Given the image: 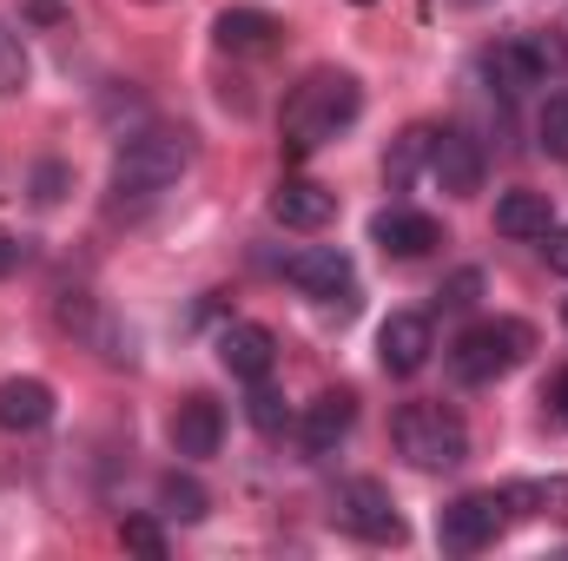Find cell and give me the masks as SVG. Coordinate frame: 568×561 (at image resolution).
<instances>
[{
  "instance_id": "obj_1",
  "label": "cell",
  "mask_w": 568,
  "mask_h": 561,
  "mask_svg": "<svg viewBox=\"0 0 568 561\" xmlns=\"http://www.w3.org/2000/svg\"><path fill=\"white\" fill-rule=\"evenodd\" d=\"M357 113H364V86H357L351 73L317 67V73H311V80H297V86H291V100H284V152H291V159L317 152L324 140H337Z\"/></svg>"
},
{
  "instance_id": "obj_2",
  "label": "cell",
  "mask_w": 568,
  "mask_h": 561,
  "mask_svg": "<svg viewBox=\"0 0 568 561\" xmlns=\"http://www.w3.org/2000/svg\"><path fill=\"white\" fill-rule=\"evenodd\" d=\"M529 350H536V330H529L523 317H489V324H469V330L449 344V370H456V384H496V377H509Z\"/></svg>"
},
{
  "instance_id": "obj_3",
  "label": "cell",
  "mask_w": 568,
  "mask_h": 561,
  "mask_svg": "<svg viewBox=\"0 0 568 561\" xmlns=\"http://www.w3.org/2000/svg\"><path fill=\"white\" fill-rule=\"evenodd\" d=\"M185 165H192V140L185 133H133L113 152V192H126V198L165 192V185H179Z\"/></svg>"
},
{
  "instance_id": "obj_4",
  "label": "cell",
  "mask_w": 568,
  "mask_h": 561,
  "mask_svg": "<svg viewBox=\"0 0 568 561\" xmlns=\"http://www.w3.org/2000/svg\"><path fill=\"white\" fill-rule=\"evenodd\" d=\"M390 436H397V449L417 469H456L469 456V429H463V417L449 404H404L397 422H390Z\"/></svg>"
},
{
  "instance_id": "obj_5",
  "label": "cell",
  "mask_w": 568,
  "mask_h": 561,
  "mask_svg": "<svg viewBox=\"0 0 568 561\" xmlns=\"http://www.w3.org/2000/svg\"><path fill=\"white\" fill-rule=\"evenodd\" d=\"M331 522L337 529H351L357 542H404V516H397V502H390V489L384 482H344L337 496H331Z\"/></svg>"
},
{
  "instance_id": "obj_6",
  "label": "cell",
  "mask_w": 568,
  "mask_h": 561,
  "mask_svg": "<svg viewBox=\"0 0 568 561\" xmlns=\"http://www.w3.org/2000/svg\"><path fill=\"white\" fill-rule=\"evenodd\" d=\"M496 529H503V496H496V489L456 496V502L436 516V542H443L449 555H476V549H489Z\"/></svg>"
},
{
  "instance_id": "obj_7",
  "label": "cell",
  "mask_w": 568,
  "mask_h": 561,
  "mask_svg": "<svg viewBox=\"0 0 568 561\" xmlns=\"http://www.w3.org/2000/svg\"><path fill=\"white\" fill-rule=\"evenodd\" d=\"M429 350H436V330H429L424 310H390V317L377 324V364H384L390 377H417L429 364Z\"/></svg>"
},
{
  "instance_id": "obj_8",
  "label": "cell",
  "mask_w": 568,
  "mask_h": 561,
  "mask_svg": "<svg viewBox=\"0 0 568 561\" xmlns=\"http://www.w3.org/2000/svg\"><path fill=\"white\" fill-rule=\"evenodd\" d=\"M556 60H562V53H556L549 40H529V33H523V40H503V47L489 53V73H496L503 93H529V86H549Z\"/></svg>"
},
{
  "instance_id": "obj_9",
  "label": "cell",
  "mask_w": 568,
  "mask_h": 561,
  "mask_svg": "<svg viewBox=\"0 0 568 561\" xmlns=\"http://www.w3.org/2000/svg\"><path fill=\"white\" fill-rule=\"evenodd\" d=\"M219 364H225L232 377L258 384V377H272V364H278V337H272L265 324H225V330H219Z\"/></svg>"
},
{
  "instance_id": "obj_10",
  "label": "cell",
  "mask_w": 568,
  "mask_h": 561,
  "mask_svg": "<svg viewBox=\"0 0 568 561\" xmlns=\"http://www.w3.org/2000/svg\"><path fill=\"white\" fill-rule=\"evenodd\" d=\"M272 218L291 225V232H324L337 218V192H324L317 178H284L272 192Z\"/></svg>"
},
{
  "instance_id": "obj_11",
  "label": "cell",
  "mask_w": 568,
  "mask_h": 561,
  "mask_svg": "<svg viewBox=\"0 0 568 561\" xmlns=\"http://www.w3.org/2000/svg\"><path fill=\"white\" fill-rule=\"evenodd\" d=\"M284 284H297L311 297H337V290H351V258L337 245H304L284 258Z\"/></svg>"
},
{
  "instance_id": "obj_12",
  "label": "cell",
  "mask_w": 568,
  "mask_h": 561,
  "mask_svg": "<svg viewBox=\"0 0 568 561\" xmlns=\"http://www.w3.org/2000/svg\"><path fill=\"white\" fill-rule=\"evenodd\" d=\"M429 178L456 198L483 192V145L463 140V133H436V152H429Z\"/></svg>"
},
{
  "instance_id": "obj_13",
  "label": "cell",
  "mask_w": 568,
  "mask_h": 561,
  "mask_svg": "<svg viewBox=\"0 0 568 561\" xmlns=\"http://www.w3.org/2000/svg\"><path fill=\"white\" fill-rule=\"evenodd\" d=\"M219 442H225V410L212 404V397H185L179 410H172V449L179 456H219Z\"/></svg>"
},
{
  "instance_id": "obj_14",
  "label": "cell",
  "mask_w": 568,
  "mask_h": 561,
  "mask_svg": "<svg viewBox=\"0 0 568 561\" xmlns=\"http://www.w3.org/2000/svg\"><path fill=\"white\" fill-rule=\"evenodd\" d=\"M278 13H265V7H225L219 20H212V40L225 47V53H272L278 47Z\"/></svg>"
},
{
  "instance_id": "obj_15",
  "label": "cell",
  "mask_w": 568,
  "mask_h": 561,
  "mask_svg": "<svg viewBox=\"0 0 568 561\" xmlns=\"http://www.w3.org/2000/svg\"><path fill=\"white\" fill-rule=\"evenodd\" d=\"M351 422H357V397H351V390H324V397L304 410L297 436H304V449H311V456H331V449L351 436Z\"/></svg>"
},
{
  "instance_id": "obj_16",
  "label": "cell",
  "mask_w": 568,
  "mask_h": 561,
  "mask_svg": "<svg viewBox=\"0 0 568 561\" xmlns=\"http://www.w3.org/2000/svg\"><path fill=\"white\" fill-rule=\"evenodd\" d=\"M53 422V390L40 377H7L0 384V429L7 436H33Z\"/></svg>"
},
{
  "instance_id": "obj_17",
  "label": "cell",
  "mask_w": 568,
  "mask_h": 561,
  "mask_svg": "<svg viewBox=\"0 0 568 561\" xmlns=\"http://www.w3.org/2000/svg\"><path fill=\"white\" fill-rule=\"evenodd\" d=\"M371 238H377V245H384L390 258H424L429 245H443L436 218H424V212H404V205L377 212V218H371Z\"/></svg>"
},
{
  "instance_id": "obj_18",
  "label": "cell",
  "mask_w": 568,
  "mask_h": 561,
  "mask_svg": "<svg viewBox=\"0 0 568 561\" xmlns=\"http://www.w3.org/2000/svg\"><path fill=\"white\" fill-rule=\"evenodd\" d=\"M556 225V205H549V192H529V185H516V192H503L496 198V232L503 238H542Z\"/></svg>"
},
{
  "instance_id": "obj_19",
  "label": "cell",
  "mask_w": 568,
  "mask_h": 561,
  "mask_svg": "<svg viewBox=\"0 0 568 561\" xmlns=\"http://www.w3.org/2000/svg\"><path fill=\"white\" fill-rule=\"evenodd\" d=\"M496 496H503V509H516V516L568 522V476H549V482H509V489H496Z\"/></svg>"
},
{
  "instance_id": "obj_20",
  "label": "cell",
  "mask_w": 568,
  "mask_h": 561,
  "mask_svg": "<svg viewBox=\"0 0 568 561\" xmlns=\"http://www.w3.org/2000/svg\"><path fill=\"white\" fill-rule=\"evenodd\" d=\"M429 152H436V133H429V126H410L404 140L390 145V159H384V178L404 192V185L417 178V165H429Z\"/></svg>"
},
{
  "instance_id": "obj_21",
  "label": "cell",
  "mask_w": 568,
  "mask_h": 561,
  "mask_svg": "<svg viewBox=\"0 0 568 561\" xmlns=\"http://www.w3.org/2000/svg\"><path fill=\"white\" fill-rule=\"evenodd\" d=\"M205 509H212V502H205V489H199L192 476L172 469V476L159 482V516H172V522H205Z\"/></svg>"
},
{
  "instance_id": "obj_22",
  "label": "cell",
  "mask_w": 568,
  "mask_h": 561,
  "mask_svg": "<svg viewBox=\"0 0 568 561\" xmlns=\"http://www.w3.org/2000/svg\"><path fill=\"white\" fill-rule=\"evenodd\" d=\"M27 80H33V60H27V47H20V33L0 20V100H13V93H27Z\"/></svg>"
},
{
  "instance_id": "obj_23",
  "label": "cell",
  "mask_w": 568,
  "mask_h": 561,
  "mask_svg": "<svg viewBox=\"0 0 568 561\" xmlns=\"http://www.w3.org/2000/svg\"><path fill=\"white\" fill-rule=\"evenodd\" d=\"M536 133H542V152H549V159H568V93H549V100H542Z\"/></svg>"
},
{
  "instance_id": "obj_24",
  "label": "cell",
  "mask_w": 568,
  "mask_h": 561,
  "mask_svg": "<svg viewBox=\"0 0 568 561\" xmlns=\"http://www.w3.org/2000/svg\"><path fill=\"white\" fill-rule=\"evenodd\" d=\"M245 417H252V429H265V436H278L291 410H284V397H278V390H265V377H258V390L245 397Z\"/></svg>"
},
{
  "instance_id": "obj_25",
  "label": "cell",
  "mask_w": 568,
  "mask_h": 561,
  "mask_svg": "<svg viewBox=\"0 0 568 561\" xmlns=\"http://www.w3.org/2000/svg\"><path fill=\"white\" fill-rule=\"evenodd\" d=\"M120 542H126L133 555H145V561L165 555V536H159V522H145V516H126V522H120Z\"/></svg>"
},
{
  "instance_id": "obj_26",
  "label": "cell",
  "mask_w": 568,
  "mask_h": 561,
  "mask_svg": "<svg viewBox=\"0 0 568 561\" xmlns=\"http://www.w3.org/2000/svg\"><path fill=\"white\" fill-rule=\"evenodd\" d=\"M67 185H73V172H67L60 159H47V165L33 172V205H60V198H67Z\"/></svg>"
},
{
  "instance_id": "obj_27",
  "label": "cell",
  "mask_w": 568,
  "mask_h": 561,
  "mask_svg": "<svg viewBox=\"0 0 568 561\" xmlns=\"http://www.w3.org/2000/svg\"><path fill=\"white\" fill-rule=\"evenodd\" d=\"M476 290H483L476 272H456V278L443 284V304H449V310H463V304H476Z\"/></svg>"
},
{
  "instance_id": "obj_28",
  "label": "cell",
  "mask_w": 568,
  "mask_h": 561,
  "mask_svg": "<svg viewBox=\"0 0 568 561\" xmlns=\"http://www.w3.org/2000/svg\"><path fill=\"white\" fill-rule=\"evenodd\" d=\"M20 265H27V238H20V232H7V225H0V278H13V272H20Z\"/></svg>"
},
{
  "instance_id": "obj_29",
  "label": "cell",
  "mask_w": 568,
  "mask_h": 561,
  "mask_svg": "<svg viewBox=\"0 0 568 561\" xmlns=\"http://www.w3.org/2000/svg\"><path fill=\"white\" fill-rule=\"evenodd\" d=\"M542 258H549V272L568 278V225H549V232H542Z\"/></svg>"
},
{
  "instance_id": "obj_30",
  "label": "cell",
  "mask_w": 568,
  "mask_h": 561,
  "mask_svg": "<svg viewBox=\"0 0 568 561\" xmlns=\"http://www.w3.org/2000/svg\"><path fill=\"white\" fill-rule=\"evenodd\" d=\"M556 410H562V422H568V370L556 377Z\"/></svg>"
},
{
  "instance_id": "obj_31",
  "label": "cell",
  "mask_w": 568,
  "mask_h": 561,
  "mask_svg": "<svg viewBox=\"0 0 568 561\" xmlns=\"http://www.w3.org/2000/svg\"><path fill=\"white\" fill-rule=\"evenodd\" d=\"M351 7H377V0H351Z\"/></svg>"
},
{
  "instance_id": "obj_32",
  "label": "cell",
  "mask_w": 568,
  "mask_h": 561,
  "mask_svg": "<svg viewBox=\"0 0 568 561\" xmlns=\"http://www.w3.org/2000/svg\"><path fill=\"white\" fill-rule=\"evenodd\" d=\"M562 317H568V310H562Z\"/></svg>"
}]
</instances>
